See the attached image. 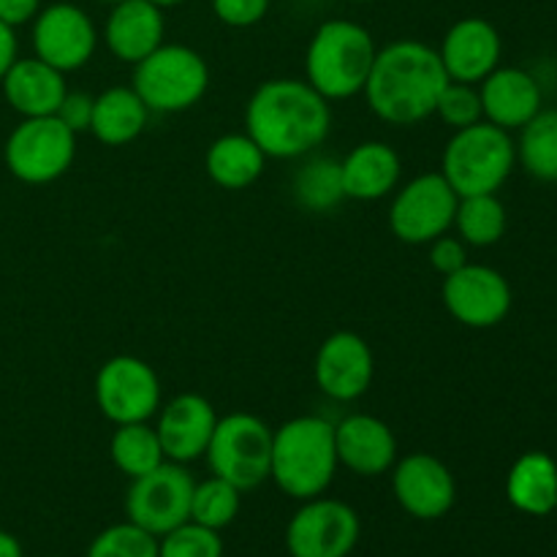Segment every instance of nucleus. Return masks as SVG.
<instances>
[{"instance_id": "nucleus-16", "label": "nucleus", "mask_w": 557, "mask_h": 557, "mask_svg": "<svg viewBox=\"0 0 557 557\" xmlns=\"http://www.w3.org/2000/svg\"><path fill=\"white\" fill-rule=\"evenodd\" d=\"M315 386L337 403L359 400L370 389L375 359L368 341L357 332H335L321 343L313 362Z\"/></svg>"}, {"instance_id": "nucleus-32", "label": "nucleus", "mask_w": 557, "mask_h": 557, "mask_svg": "<svg viewBox=\"0 0 557 557\" xmlns=\"http://www.w3.org/2000/svg\"><path fill=\"white\" fill-rule=\"evenodd\" d=\"M87 557H158V539L134 522H117L92 539Z\"/></svg>"}, {"instance_id": "nucleus-22", "label": "nucleus", "mask_w": 557, "mask_h": 557, "mask_svg": "<svg viewBox=\"0 0 557 557\" xmlns=\"http://www.w3.org/2000/svg\"><path fill=\"white\" fill-rule=\"evenodd\" d=\"M341 174L346 199L379 201L397 190L403 161L395 147L386 141H362L343 158Z\"/></svg>"}, {"instance_id": "nucleus-1", "label": "nucleus", "mask_w": 557, "mask_h": 557, "mask_svg": "<svg viewBox=\"0 0 557 557\" xmlns=\"http://www.w3.org/2000/svg\"><path fill=\"white\" fill-rule=\"evenodd\" d=\"M332 128V109L321 92L299 79H267L245 107V134L267 158H302L324 145Z\"/></svg>"}, {"instance_id": "nucleus-14", "label": "nucleus", "mask_w": 557, "mask_h": 557, "mask_svg": "<svg viewBox=\"0 0 557 557\" xmlns=\"http://www.w3.org/2000/svg\"><path fill=\"white\" fill-rule=\"evenodd\" d=\"M98 47V30L90 14L76 3H52L33 20V49L36 58L52 69L79 71L90 63Z\"/></svg>"}, {"instance_id": "nucleus-41", "label": "nucleus", "mask_w": 557, "mask_h": 557, "mask_svg": "<svg viewBox=\"0 0 557 557\" xmlns=\"http://www.w3.org/2000/svg\"><path fill=\"white\" fill-rule=\"evenodd\" d=\"M152 5H158V9H174V5H180V3H185V0H150Z\"/></svg>"}, {"instance_id": "nucleus-36", "label": "nucleus", "mask_w": 557, "mask_h": 557, "mask_svg": "<svg viewBox=\"0 0 557 557\" xmlns=\"http://www.w3.org/2000/svg\"><path fill=\"white\" fill-rule=\"evenodd\" d=\"M430 267H433L438 275H451V272L462 270L468 264V245L460 237H449V232L435 237L430 243Z\"/></svg>"}, {"instance_id": "nucleus-25", "label": "nucleus", "mask_w": 557, "mask_h": 557, "mask_svg": "<svg viewBox=\"0 0 557 557\" xmlns=\"http://www.w3.org/2000/svg\"><path fill=\"white\" fill-rule=\"evenodd\" d=\"M147 120L150 109L134 87H109L96 96L90 134L107 147H123L139 139L141 131L147 128Z\"/></svg>"}, {"instance_id": "nucleus-20", "label": "nucleus", "mask_w": 557, "mask_h": 557, "mask_svg": "<svg viewBox=\"0 0 557 557\" xmlns=\"http://www.w3.org/2000/svg\"><path fill=\"white\" fill-rule=\"evenodd\" d=\"M163 38H166L163 9L152 5L150 0H120L112 5L103 25V41L109 52L131 65L156 52Z\"/></svg>"}, {"instance_id": "nucleus-30", "label": "nucleus", "mask_w": 557, "mask_h": 557, "mask_svg": "<svg viewBox=\"0 0 557 557\" xmlns=\"http://www.w3.org/2000/svg\"><path fill=\"white\" fill-rule=\"evenodd\" d=\"M517 158L531 177L557 183V109H542L522 125Z\"/></svg>"}, {"instance_id": "nucleus-40", "label": "nucleus", "mask_w": 557, "mask_h": 557, "mask_svg": "<svg viewBox=\"0 0 557 557\" xmlns=\"http://www.w3.org/2000/svg\"><path fill=\"white\" fill-rule=\"evenodd\" d=\"M0 557H25L22 555V544L16 542V536L0 531Z\"/></svg>"}, {"instance_id": "nucleus-21", "label": "nucleus", "mask_w": 557, "mask_h": 557, "mask_svg": "<svg viewBox=\"0 0 557 557\" xmlns=\"http://www.w3.org/2000/svg\"><path fill=\"white\" fill-rule=\"evenodd\" d=\"M484 120L504 131H517L542 112V87L522 69H495L479 82Z\"/></svg>"}, {"instance_id": "nucleus-42", "label": "nucleus", "mask_w": 557, "mask_h": 557, "mask_svg": "<svg viewBox=\"0 0 557 557\" xmlns=\"http://www.w3.org/2000/svg\"><path fill=\"white\" fill-rule=\"evenodd\" d=\"M98 3H109V5H114V3H120V0H98Z\"/></svg>"}, {"instance_id": "nucleus-29", "label": "nucleus", "mask_w": 557, "mask_h": 557, "mask_svg": "<svg viewBox=\"0 0 557 557\" xmlns=\"http://www.w3.org/2000/svg\"><path fill=\"white\" fill-rule=\"evenodd\" d=\"M460 239L473 248H490L506 234V207L495 194L460 196L455 212Z\"/></svg>"}, {"instance_id": "nucleus-24", "label": "nucleus", "mask_w": 557, "mask_h": 557, "mask_svg": "<svg viewBox=\"0 0 557 557\" xmlns=\"http://www.w3.org/2000/svg\"><path fill=\"white\" fill-rule=\"evenodd\" d=\"M506 498L528 517H547L557 509V462L544 451H525L506 476Z\"/></svg>"}, {"instance_id": "nucleus-38", "label": "nucleus", "mask_w": 557, "mask_h": 557, "mask_svg": "<svg viewBox=\"0 0 557 557\" xmlns=\"http://www.w3.org/2000/svg\"><path fill=\"white\" fill-rule=\"evenodd\" d=\"M41 11V0H0V22L11 27L27 25Z\"/></svg>"}, {"instance_id": "nucleus-28", "label": "nucleus", "mask_w": 557, "mask_h": 557, "mask_svg": "<svg viewBox=\"0 0 557 557\" xmlns=\"http://www.w3.org/2000/svg\"><path fill=\"white\" fill-rule=\"evenodd\" d=\"M294 199L308 212H330L346 199L343 190L341 161L330 156H315L297 169L292 180Z\"/></svg>"}, {"instance_id": "nucleus-18", "label": "nucleus", "mask_w": 557, "mask_h": 557, "mask_svg": "<svg viewBox=\"0 0 557 557\" xmlns=\"http://www.w3.org/2000/svg\"><path fill=\"white\" fill-rule=\"evenodd\" d=\"M500 33L484 16H462L446 30L438 47V58L444 63L446 76L451 82L479 85L487 74H493L500 63Z\"/></svg>"}, {"instance_id": "nucleus-5", "label": "nucleus", "mask_w": 557, "mask_h": 557, "mask_svg": "<svg viewBox=\"0 0 557 557\" xmlns=\"http://www.w3.org/2000/svg\"><path fill=\"white\" fill-rule=\"evenodd\" d=\"M517 163V145L509 131L479 120L455 131L441 156V174L457 196L498 194Z\"/></svg>"}, {"instance_id": "nucleus-8", "label": "nucleus", "mask_w": 557, "mask_h": 557, "mask_svg": "<svg viewBox=\"0 0 557 557\" xmlns=\"http://www.w3.org/2000/svg\"><path fill=\"white\" fill-rule=\"evenodd\" d=\"M5 166L27 185H47L63 177L76 158V134L54 114L22 117L5 141Z\"/></svg>"}, {"instance_id": "nucleus-37", "label": "nucleus", "mask_w": 557, "mask_h": 557, "mask_svg": "<svg viewBox=\"0 0 557 557\" xmlns=\"http://www.w3.org/2000/svg\"><path fill=\"white\" fill-rule=\"evenodd\" d=\"M92 107H96V96H90V92L69 90L63 96V101H60L54 117H58L65 128H71L76 136H79L85 134V131H90Z\"/></svg>"}, {"instance_id": "nucleus-4", "label": "nucleus", "mask_w": 557, "mask_h": 557, "mask_svg": "<svg viewBox=\"0 0 557 557\" xmlns=\"http://www.w3.org/2000/svg\"><path fill=\"white\" fill-rule=\"evenodd\" d=\"M375 52L373 36L359 22H321L305 52V82L326 101L359 96L368 85Z\"/></svg>"}, {"instance_id": "nucleus-2", "label": "nucleus", "mask_w": 557, "mask_h": 557, "mask_svg": "<svg viewBox=\"0 0 557 557\" xmlns=\"http://www.w3.org/2000/svg\"><path fill=\"white\" fill-rule=\"evenodd\" d=\"M446 82L449 76L438 49L417 38H397L375 52L362 92L375 117L395 128H408L435 112Z\"/></svg>"}, {"instance_id": "nucleus-13", "label": "nucleus", "mask_w": 557, "mask_h": 557, "mask_svg": "<svg viewBox=\"0 0 557 557\" xmlns=\"http://www.w3.org/2000/svg\"><path fill=\"white\" fill-rule=\"evenodd\" d=\"M446 310L451 319L471 330L498 326L511 310V286L498 270L487 264H471L444 277L441 288Z\"/></svg>"}, {"instance_id": "nucleus-3", "label": "nucleus", "mask_w": 557, "mask_h": 557, "mask_svg": "<svg viewBox=\"0 0 557 557\" xmlns=\"http://www.w3.org/2000/svg\"><path fill=\"white\" fill-rule=\"evenodd\" d=\"M335 424L324 417L288 419L272 433V471L277 487L294 500H310L326 493L337 473Z\"/></svg>"}, {"instance_id": "nucleus-17", "label": "nucleus", "mask_w": 557, "mask_h": 557, "mask_svg": "<svg viewBox=\"0 0 557 557\" xmlns=\"http://www.w3.org/2000/svg\"><path fill=\"white\" fill-rule=\"evenodd\" d=\"M156 417V433L169 462L185 466V462H194L207 455V446H210L218 424V413L207 397L185 392L158 408Z\"/></svg>"}, {"instance_id": "nucleus-35", "label": "nucleus", "mask_w": 557, "mask_h": 557, "mask_svg": "<svg viewBox=\"0 0 557 557\" xmlns=\"http://www.w3.org/2000/svg\"><path fill=\"white\" fill-rule=\"evenodd\" d=\"M272 0H212V14L228 27H253L270 11Z\"/></svg>"}, {"instance_id": "nucleus-27", "label": "nucleus", "mask_w": 557, "mask_h": 557, "mask_svg": "<svg viewBox=\"0 0 557 557\" xmlns=\"http://www.w3.org/2000/svg\"><path fill=\"white\" fill-rule=\"evenodd\" d=\"M109 457L114 468L128 479H139L145 473L156 471L161 462H166L161 438L150 422L117 424L109 441Z\"/></svg>"}, {"instance_id": "nucleus-15", "label": "nucleus", "mask_w": 557, "mask_h": 557, "mask_svg": "<svg viewBox=\"0 0 557 557\" xmlns=\"http://www.w3.org/2000/svg\"><path fill=\"white\" fill-rule=\"evenodd\" d=\"M392 493L413 520H441L457 500L449 466L428 451H413L392 466Z\"/></svg>"}, {"instance_id": "nucleus-19", "label": "nucleus", "mask_w": 557, "mask_h": 557, "mask_svg": "<svg viewBox=\"0 0 557 557\" xmlns=\"http://www.w3.org/2000/svg\"><path fill=\"white\" fill-rule=\"evenodd\" d=\"M337 462L357 476H381L397 462V438L389 424L370 413H351L335 424Z\"/></svg>"}, {"instance_id": "nucleus-7", "label": "nucleus", "mask_w": 557, "mask_h": 557, "mask_svg": "<svg viewBox=\"0 0 557 557\" xmlns=\"http://www.w3.org/2000/svg\"><path fill=\"white\" fill-rule=\"evenodd\" d=\"M205 457L212 476L226 479L239 493H248L270 479L272 430L256 413H228L218 419Z\"/></svg>"}, {"instance_id": "nucleus-23", "label": "nucleus", "mask_w": 557, "mask_h": 557, "mask_svg": "<svg viewBox=\"0 0 557 557\" xmlns=\"http://www.w3.org/2000/svg\"><path fill=\"white\" fill-rule=\"evenodd\" d=\"M0 82L9 107L22 117H49L58 112L60 101L69 92L63 71L38 58H16Z\"/></svg>"}, {"instance_id": "nucleus-6", "label": "nucleus", "mask_w": 557, "mask_h": 557, "mask_svg": "<svg viewBox=\"0 0 557 557\" xmlns=\"http://www.w3.org/2000/svg\"><path fill=\"white\" fill-rule=\"evenodd\" d=\"M134 87L150 112L177 114L196 107L210 87V65L196 49L163 41L134 65Z\"/></svg>"}, {"instance_id": "nucleus-39", "label": "nucleus", "mask_w": 557, "mask_h": 557, "mask_svg": "<svg viewBox=\"0 0 557 557\" xmlns=\"http://www.w3.org/2000/svg\"><path fill=\"white\" fill-rule=\"evenodd\" d=\"M16 60V33L14 27L0 22V79L5 76V71L14 65Z\"/></svg>"}, {"instance_id": "nucleus-31", "label": "nucleus", "mask_w": 557, "mask_h": 557, "mask_svg": "<svg viewBox=\"0 0 557 557\" xmlns=\"http://www.w3.org/2000/svg\"><path fill=\"white\" fill-rule=\"evenodd\" d=\"M239 498H243V493L221 476L196 482L194 495H190V520L212 528V531H223L237 520Z\"/></svg>"}, {"instance_id": "nucleus-11", "label": "nucleus", "mask_w": 557, "mask_h": 557, "mask_svg": "<svg viewBox=\"0 0 557 557\" xmlns=\"http://www.w3.org/2000/svg\"><path fill=\"white\" fill-rule=\"evenodd\" d=\"M98 411L117 428L131 422H150L161 403V381L158 373L139 357L120 354L107 359L96 373Z\"/></svg>"}, {"instance_id": "nucleus-26", "label": "nucleus", "mask_w": 557, "mask_h": 557, "mask_svg": "<svg viewBox=\"0 0 557 557\" xmlns=\"http://www.w3.org/2000/svg\"><path fill=\"white\" fill-rule=\"evenodd\" d=\"M267 156L248 134L218 136L205 156L207 177L226 190H245L264 174Z\"/></svg>"}, {"instance_id": "nucleus-9", "label": "nucleus", "mask_w": 557, "mask_h": 557, "mask_svg": "<svg viewBox=\"0 0 557 557\" xmlns=\"http://www.w3.org/2000/svg\"><path fill=\"white\" fill-rule=\"evenodd\" d=\"M460 196L441 172H424L403 185L389 207V228L400 243L430 245L455 226Z\"/></svg>"}, {"instance_id": "nucleus-33", "label": "nucleus", "mask_w": 557, "mask_h": 557, "mask_svg": "<svg viewBox=\"0 0 557 557\" xmlns=\"http://www.w3.org/2000/svg\"><path fill=\"white\" fill-rule=\"evenodd\" d=\"M158 557H223L221 531L188 520L158 539Z\"/></svg>"}, {"instance_id": "nucleus-43", "label": "nucleus", "mask_w": 557, "mask_h": 557, "mask_svg": "<svg viewBox=\"0 0 557 557\" xmlns=\"http://www.w3.org/2000/svg\"><path fill=\"white\" fill-rule=\"evenodd\" d=\"M354 3H364V0H354Z\"/></svg>"}, {"instance_id": "nucleus-12", "label": "nucleus", "mask_w": 557, "mask_h": 557, "mask_svg": "<svg viewBox=\"0 0 557 557\" xmlns=\"http://www.w3.org/2000/svg\"><path fill=\"white\" fill-rule=\"evenodd\" d=\"M359 515L335 498L302 500L286 528V549L292 557H348L359 542Z\"/></svg>"}, {"instance_id": "nucleus-34", "label": "nucleus", "mask_w": 557, "mask_h": 557, "mask_svg": "<svg viewBox=\"0 0 557 557\" xmlns=\"http://www.w3.org/2000/svg\"><path fill=\"white\" fill-rule=\"evenodd\" d=\"M433 114H438L441 123L449 125V128H455V131L479 123V120H484L479 87L468 85V82H451L449 79L446 82L444 90H441Z\"/></svg>"}, {"instance_id": "nucleus-10", "label": "nucleus", "mask_w": 557, "mask_h": 557, "mask_svg": "<svg viewBox=\"0 0 557 557\" xmlns=\"http://www.w3.org/2000/svg\"><path fill=\"white\" fill-rule=\"evenodd\" d=\"M194 484V476L185 471V466L169 460L145 476L131 479L128 495H125L128 522L161 539L163 533L190 520Z\"/></svg>"}]
</instances>
